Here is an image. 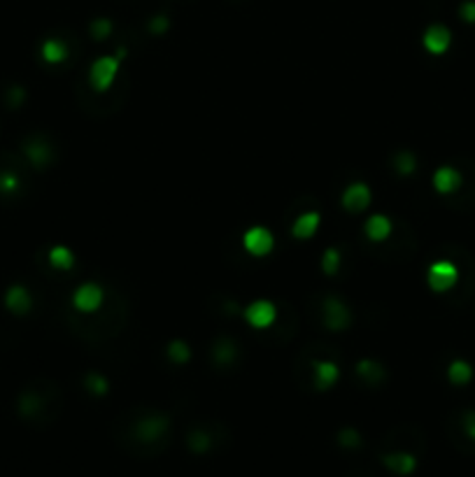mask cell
I'll return each mask as SVG.
<instances>
[{
  "label": "cell",
  "instance_id": "obj_1",
  "mask_svg": "<svg viewBox=\"0 0 475 477\" xmlns=\"http://www.w3.org/2000/svg\"><path fill=\"white\" fill-rule=\"evenodd\" d=\"M124 49H119V56H101V59L93 61L91 70H89V79H91V86L96 89L98 93L108 91L112 86V81H115L117 72H119V59H124Z\"/></svg>",
  "mask_w": 475,
  "mask_h": 477
},
{
  "label": "cell",
  "instance_id": "obj_2",
  "mask_svg": "<svg viewBox=\"0 0 475 477\" xmlns=\"http://www.w3.org/2000/svg\"><path fill=\"white\" fill-rule=\"evenodd\" d=\"M427 280H429V286L434 289V291L445 293L454 284H457L459 271H457V266H454V263H449V261H436L434 266L429 268Z\"/></svg>",
  "mask_w": 475,
  "mask_h": 477
},
{
  "label": "cell",
  "instance_id": "obj_3",
  "mask_svg": "<svg viewBox=\"0 0 475 477\" xmlns=\"http://www.w3.org/2000/svg\"><path fill=\"white\" fill-rule=\"evenodd\" d=\"M168 417H164V414H154V417H147V419H142V422H137L135 424V438L140 442H145V445H152L156 440H161V436L168 431Z\"/></svg>",
  "mask_w": 475,
  "mask_h": 477
},
{
  "label": "cell",
  "instance_id": "obj_4",
  "mask_svg": "<svg viewBox=\"0 0 475 477\" xmlns=\"http://www.w3.org/2000/svg\"><path fill=\"white\" fill-rule=\"evenodd\" d=\"M242 244H245V249L249 254L254 256H268L273 252L275 247V240L271 235V231L264 228V226H254V228H249L245 237H242Z\"/></svg>",
  "mask_w": 475,
  "mask_h": 477
},
{
  "label": "cell",
  "instance_id": "obj_5",
  "mask_svg": "<svg viewBox=\"0 0 475 477\" xmlns=\"http://www.w3.org/2000/svg\"><path fill=\"white\" fill-rule=\"evenodd\" d=\"M103 289L98 286V284H82L77 289V291H75V296H72V305L77 307L79 312H86V315H89V312H96L98 307L103 305Z\"/></svg>",
  "mask_w": 475,
  "mask_h": 477
},
{
  "label": "cell",
  "instance_id": "obj_6",
  "mask_svg": "<svg viewBox=\"0 0 475 477\" xmlns=\"http://www.w3.org/2000/svg\"><path fill=\"white\" fill-rule=\"evenodd\" d=\"M449 45H452V33H449L447 26L434 23V26L427 28V33H424V47H427V52L440 56L447 52Z\"/></svg>",
  "mask_w": 475,
  "mask_h": 477
},
{
  "label": "cell",
  "instance_id": "obj_7",
  "mask_svg": "<svg viewBox=\"0 0 475 477\" xmlns=\"http://www.w3.org/2000/svg\"><path fill=\"white\" fill-rule=\"evenodd\" d=\"M245 317L254 329H268L275 322L278 312H275V305L271 300H256L245 310Z\"/></svg>",
  "mask_w": 475,
  "mask_h": 477
},
{
  "label": "cell",
  "instance_id": "obj_8",
  "mask_svg": "<svg viewBox=\"0 0 475 477\" xmlns=\"http://www.w3.org/2000/svg\"><path fill=\"white\" fill-rule=\"evenodd\" d=\"M324 322H327L329 329L342 331L349 324L347 307L342 305L338 298H327V303H324Z\"/></svg>",
  "mask_w": 475,
  "mask_h": 477
},
{
  "label": "cell",
  "instance_id": "obj_9",
  "mask_svg": "<svg viewBox=\"0 0 475 477\" xmlns=\"http://www.w3.org/2000/svg\"><path fill=\"white\" fill-rule=\"evenodd\" d=\"M368 203H371V189H368L366 184H361V182L347 186L345 193H342V205H345L349 212L366 210Z\"/></svg>",
  "mask_w": 475,
  "mask_h": 477
},
{
  "label": "cell",
  "instance_id": "obj_10",
  "mask_svg": "<svg viewBox=\"0 0 475 477\" xmlns=\"http://www.w3.org/2000/svg\"><path fill=\"white\" fill-rule=\"evenodd\" d=\"M382 463L391 470L394 475H410L417 468V459L408 451H391L382 456Z\"/></svg>",
  "mask_w": 475,
  "mask_h": 477
},
{
  "label": "cell",
  "instance_id": "obj_11",
  "mask_svg": "<svg viewBox=\"0 0 475 477\" xmlns=\"http://www.w3.org/2000/svg\"><path fill=\"white\" fill-rule=\"evenodd\" d=\"M434 186L440 193L457 191L459 186H461V175H459V171H454V168H449V166L438 168V171H436V175H434Z\"/></svg>",
  "mask_w": 475,
  "mask_h": 477
},
{
  "label": "cell",
  "instance_id": "obj_12",
  "mask_svg": "<svg viewBox=\"0 0 475 477\" xmlns=\"http://www.w3.org/2000/svg\"><path fill=\"white\" fill-rule=\"evenodd\" d=\"M5 305H8V310L14 312V315H26L30 310V305H33V300H30V293L23 286H12L8 291V296H5Z\"/></svg>",
  "mask_w": 475,
  "mask_h": 477
},
{
  "label": "cell",
  "instance_id": "obj_13",
  "mask_svg": "<svg viewBox=\"0 0 475 477\" xmlns=\"http://www.w3.org/2000/svg\"><path fill=\"white\" fill-rule=\"evenodd\" d=\"M317 226H320V215L317 212H305L293 222L291 226V233L298 237V240H308L312 237V233L317 231Z\"/></svg>",
  "mask_w": 475,
  "mask_h": 477
},
{
  "label": "cell",
  "instance_id": "obj_14",
  "mask_svg": "<svg viewBox=\"0 0 475 477\" xmlns=\"http://www.w3.org/2000/svg\"><path fill=\"white\" fill-rule=\"evenodd\" d=\"M366 233H368V237H371L373 242H382V240H387V237H389V233H391L389 219L382 217V215L371 217V219L366 222Z\"/></svg>",
  "mask_w": 475,
  "mask_h": 477
},
{
  "label": "cell",
  "instance_id": "obj_15",
  "mask_svg": "<svg viewBox=\"0 0 475 477\" xmlns=\"http://www.w3.org/2000/svg\"><path fill=\"white\" fill-rule=\"evenodd\" d=\"M336 380H338V368H336V363H329V361L315 363V384H317V389L333 387Z\"/></svg>",
  "mask_w": 475,
  "mask_h": 477
},
{
  "label": "cell",
  "instance_id": "obj_16",
  "mask_svg": "<svg viewBox=\"0 0 475 477\" xmlns=\"http://www.w3.org/2000/svg\"><path fill=\"white\" fill-rule=\"evenodd\" d=\"M447 378H449L452 384L464 387L473 378V368L468 366L466 361H452V363H449V368H447Z\"/></svg>",
  "mask_w": 475,
  "mask_h": 477
},
{
  "label": "cell",
  "instance_id": "obj_17",
  "mask_svg": "<svg viewBox=\"0 0 475 477\" xmlns=\"http://www.w3.org/2000/svg\"><path fill=\"white\" fill-rule=\"evenodd\" d=\"M66 56L68 49L61 40H47L42 45V59L49 61V64H61V61H66Z\"/></svg>",
  "mask_w": 475,
  "mask_h": 477
},
{
  "label": "cell",
  "instance_id": "obj_18",
  "mask_svg": "<svg viewBox=\"0 0 475 477\" xmlns=\"http://www.w3.org/2000/svg\"><path fill=\"white\" fill-rule=\"evenodd\" d=\"M49 263H52L56 271H70L75 259L68 247H54L52 252H49Z\"/></svg>",
  "mask_w": 475,
  "mask_h": 477
},
{
  "label": "cell",
  "instance_id": "obj_19",
  "mask_svg": "<svg viewBox=\"0 0 475 477\" xmlns=\"http://www.w3.org/2000/svg\"><path fill=\"white\" fill-rule=\"evenodd\" d=\"M26 154L30 156V161H33L35 166H42V163H47V159H49V147L47 144H40V142L26 144Z\"/></svg>",
  "mask_w": 475,
  "mask_h": 477
},
{
  "label": "cell",
  "instance_id": "obj_20",
  "mask_svg": "<svg viewBox=\"0 0 475 477\" xmlns=\"http://www.w3.org/2000/svg\"><path fill=\"white\" fill-rule=\"evenodd\" d=\"M168 356L175 361V363H184L186 359H189V347H186L184 342H173L171 347H168Z\"/></svg>",
  "mask_w": 475,
  "mask_h": 477
},
{
  "label": "cell",
  "instance_id": "obj_21",
  "mask_svg": "<svg viewBox=\"0 0 475 477\" xmlns=\"http://www.w3.org/2000/svg\"><path fill=\"white\" fill-rule=\"evenodd\" d=\"M189 447L201 454V451H205V449L210 447V438L205 436L203 431H193L191 436H189Z\"/></svg>",
  "mask_w": 475,
  "mask_h": 477
},
{
  "label": "cell",
  "instance_id": "obj_22",
  "mask_svg": "<svg viewBox=\"0 0 475 477\" xmlns=\"http://www.w3.org/2000/svg\"><path fill=\"white\" fill-rule=\"evenodd\" d=\"M110 30H112V23L108 21V19H98V21L91 23V33H93V37H98V40L108 37Z\"/></svg>",
  "mask_w": 475,
  "mask_h": 477
},
{
  "label": "cell",
  "instance_id": "obj_23",
  "mask_svg": "<svg viewBox=\"0 0 475 477\" xmlns=\"http://www.w3.org/2000/svg\"><path fill=\"white\" fill-rule=\"evenodd\" d=\"M396 168H398V173L401 175H408L415 171V159L408 154V152H401L398 154V159H396Z\"/></svg>",
  "mask_w": 475,
  "mask_h": 477
},
{
  "label": "cell",
  "instance_id": "obj_24",
  "mask_svg": "<svg viewBox=\"0 0 475 477\" xmlns=\"http://www.w3.org/2000/svg\"><path fill=\"white\" fill-rule=\"evenodd\" d=\"M359 375H364L366 380H373V375H378V378H382V368L380 366H375V363H371V361H361L359 363Z\"/></svg>",
  "mask_w": 475,
  "mask_h": 477
},
{
  "label": "cell",
  "instance_id": "obj_25",
  "mask_svg": "<svg viewBox=\"0 0 475 477\" xmlns=\"http://www.w3.org/2000/svg\"><path fill=\"white\" fill-rule=\"evenodd\" d=\"M336 271H338V252H336V249H329L327 256H324V273L336 275Z\"/></svg>",
  "mask_w": 475,
  "mask_h": 477
},
{
  "label": "cell",
  "instance_id": "obj_26",
  "mask_svg": "<svg viewBox=\"0 0 475 477\" xmlns=\"http://www.w3.org/2000/svg\"><path fill=\"white\" fill-rule=\"evenodd\" d=\"M338 440H340V445L342 447H356V445H359L361 440H359V433H356L354 429H345L338 436Z\"/></svg>",
  "mask_w": 475,
  "mask_h": 477
},
{
  "label": "cell",
  "instance_id": "obj_27",
  "mask_svg": "<svg viewBox=\"0 0 475 477\" xmlns=\"http://www.w3.org/2000/svg\"><path fill=\"white\" fill-rule=\"evenodd\" d=\"M19 186L17 175L12 173H0V191H14Z\"/></svg>",
  "mask_w": 475,
  "mask_h": 477
},
{
  "label": "cell",
  "instance_id": "obj_28",
  "mask_svg": "<svg viewBox=\"0 0 475 477\" xmlns=\"http://www.w3.org/2000/svg\"><path fill=\"white\" fill-rule=\"evenodd\" d=\"M459 14H461V19H464V21L475 23V0H466V3L461 5Z\"/></svg>",
  "mask_w": 475,
  "mask_h": 477
},
{
  "label": "cell",
  "instance_id": "obj_29",
  "mask_svg": "<svg viewBox=\"0 0 475 477\" xmlns=\"http://www.w3.org/2000/svg\"><path fill=\"white\" fill-rule=\"evenodd\" d=\"M464 433L471 438V440H475V412L464 414Z\"/></svg>",
  "mask_w": 475,
  "mask_h": 477
}]
</instances>
